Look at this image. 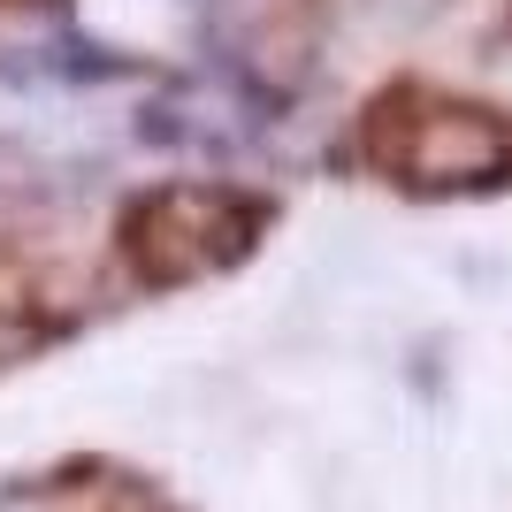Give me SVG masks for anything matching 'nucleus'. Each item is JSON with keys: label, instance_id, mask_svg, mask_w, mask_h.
I'll return each mask as SVG.
<instances>
[{"label": "nucleus", "instance_id": "obj_1", "mask_svg": "<svg viewBox=\"0 0 512 512\" xmlns=\"http://www.w3.org/2000/svg\"><path fill=\"white\" fill-rule=\"evenodd\" d=\"M360 161L406 192H459L512 176V115L428 77H398L360 107Z\"/></svg>", "mask_w": 512, "mask_h": 512}, {"label": "nucleus", "instance_id": "obj_2", "mask_svg": "<svg viewBox=\"0 0 512 512\" xmlns=\"http://www.w3.org/2000/svg\"><path fill=\"white\" fill-rule=\"evenodd\" d=\"M268 207L230 184H153L123 207L115 222V253L138 283L153 291H176V283H199L214 268L245 260V245L260 237Z\"/></svg>", "mask_w": 512, "mask_h": 512}, {"label": "nucleus", "instance_id": "obj_3", "mask_svg": "<svg viewBox=\"0 0 512 512\" xmlns=\"http://www.w3.org/2000/svg\"><path fill=\"white\" fill-rule=\"evenodd\" d=\"M100 512H176V505H161V497H146V490H115Z\"/></svg>", "mask_w": 512, "mask_h": 512}, {"label": "nucleus", "instance_id": "obj_4", "mask_svg": "<svg viewBox=\"0 0 512 512\" xmlns=\"http://www.w3.org/2000/svg\"><path fill=\"white\" fill-rule=\"evenodd\" d=\"M0 8H31V0H0Z\"/></svg>", "mask_w": 512, "mask_h": 512}]
</instances>
